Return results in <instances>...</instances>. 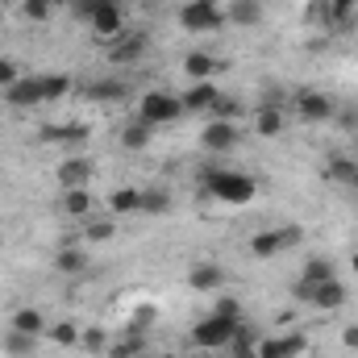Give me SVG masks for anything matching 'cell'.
Segmentation results:
<instances>
[{"mask_svg": "<svg viewBox=\"0 0 358 358\" xmlns=\"http://www.w3.org/2000/svg\"><path fill=\"white\" fill-rule=\"evenodd\" d=\"M204 192L213 200H221V204H250L259 196V183L246 171H208L204 176Z\"/></svg>", "mask_w": 358, "mask_h": 358, "instance_id": "1", "label": "cell"}, {"mask_svg": "<svg viewBox=\"0 0 358 358\" xmlns=\"http://www.w3.org/2000/svg\"><path fill=\"white\" fill-rule=\"evenodd\" d=\"M179 25H183L187 34H213V29L225 25V8H221L217 0H187V4L179 8Z\"/></svg>", "mask_w": 358, "mask_h": 358, "instance_id": "2", "label": "cell"}, {"mask_svg": "<svg viewBox=\"0 0 358 358\" xmlns=\"http://www.w3.org/2000/svg\"><path fill=\"white\" fill-rule=\"evenodd\" d=\"M138 117L150 121V125H171V121L183 117V100L176 92H146L138 100Z\"/></svg>", "mask_w": 358, "mask_h": 358, "instance_id": "3", "label": "cell"}, {"mask_svg": "<svg viewBox=\"0 0 358 358\" xmlns=\"http://www.w3.org/2000/svg\"><path fill=\"white\" fill-rule=\"evenodd\" d=\"M300 242H304V229H300V225L263 229V234L250 238V255H255V259H275V255H283V250H292V246H300Z\"/></svg>", "mask_w": 358, "mask_h": 358, "instance_id": "4", "label": "cell"}, {"mask_svg": "<svg viewBox=\"0 0 358 358\" xmlns=\"http://www.w3.org/2000/svg\"><path fill=\"white\" fill-rule=\"evenodd\" d=\"M234 334H238V325H234V321H221L217 313H208L204 321H196L192 342H196L200 350H225V346L234 342Z\"/></svg>", "mask_w": 358, "mask_h": 358, "instance_id": "5", "label": "cell"}, {"mask_svg": "<svg viewBox=\"0 0 358 358\" xmlns=\"http://www.w3.org/2000/svg\"><path fill=\"white\" fill-rule=\"evenodd\" d=\"M346 283L342 279H325V283H317V287H304L300 292V300H308L313 308H321V313H329V308H342L346 304Z\"/></svg>", "mask_w": 358, "mask_h": 358, "instance_id": "6", "label": "cell"}, {"mask_svg": "<svg viewBox=\"0 0 358 358\" xmlns=\"http://www.w3.org/2000/svg\"><path fill=\"white\" fill-rule=\"evenodd\" d=\"M308 350L304 334H279V338H263L259 342V358H300Z\"/></svg>", "mask_w": 358, "mask_h": 358, "instance_id": "7", "label": "cell"}, {"mask_svg": "<svg viewBox=\"0 0 358 358\" xmlns=\"http://www.w3.org/2000/svg\"><path fill=\"white\" fill-rule=\"evenodd\" d=\"M296 117L321 125V121L334 117V100H329L325 92H300V96H296Z\"/></svg>", "mask_w": 358, "mask_h": 358, "instance_id": "8", "label": "cell"}, {"mask_svg": "<svg viewBox=\"0 0 358 358\" xmlns=\"http://www.w3.org/2000/svg\"><path fill=\"white\" fill-rule=\"evenodd\" d=\"M200 146L204 150H234L238 146V125L234 121H221V117H208V125L200 134Z\"/></svg>", "mask_w": 358, "mask_h": 358, "instance_id": "9", "label": "cell"}, {"mask_svg": "<svg viewBox=\"0 0 358 358\" xmlns=\"http://www.w3.org/2000/svg\"><path fill=\"white\" fill-rule=\"evenodd\" d=\"M92 29L100 34V38H121V29H125V17H121V4L117 0H100L96 4V13H92L88 21Z\"/></svg>", "mask_w": 358, "mask_h": 358, "instance_id": "10", "label": "cell"}, {"mask_svg": "<svg viewBox=\"0 0 358 358\" xmlns=\"http://www.w3.org/2000/svg\"><path fill=\"white\" fill-rule=\"evenodd\" d=\"M4 100L13 108H34V104H46L42 100V76H21L13 88H4Z\"/></svg>", "mask_w": 358, "mask_h": 358, "instance_id": "11", "label": "cell"}, {"mask_svg": "<svg viewBox=\"0 0 358 358\" xmlns=\"http://www.w3.org/2000/svg\"><path fill=\"white\" fill-rule=\"evenodd\" d=\"M183 76L196 80V84L217 80V76H221V59H213L208 50H187V55H183Z\"/></svg>", "mask_w": 358, "mask_h": 358, "instance_id": "12", "label": "cell"}, {"mask_svg": "<svg viewBox=\"0 0 358 358\" xmlns=\"http://www.w3.org/2000/svg\"><path fill=\"white\" fill-rule=\"evenodd\" d=\"M92 159H84V155H71V159H63L59 163V171H55V179L71 192V187H88V179H92Z\"/></svg>", "mask_w": 358, "mask_h": 358, "instance_id": "13", "label": "cell"}, {"mask_svg": "<svg viewBox=\"0 0 358 358\" xmlns=\"http://www.w3.org/2000/svg\"><path fill=\"white\" fill-rule=\"evenodd\" d=\"M179 100H183V113H213V104L221 100V92L213 80H204V84H192L187 92H179Z\"/></svg>", "mask_w": 358, "mask_h": 358, "instance_id": "14", "label": "cell"}, {"mask_svg": "<svg viewBox=\"0 0 358 358\" xmlns=\"http://www.w3.org/2000/svg\"><path fill=\"white\" fill-rule=\"evenodd\" d=\"M142 55H146V38H142V34H121V38H113V46H108V59H113L117 67L138 63Z\"/></svg>", "mask_w": 358, "mask_h": 358, "instance_id": "15", "label": "cell"}, {"mask_svg": "<svg viewBox=\"0 0 358 358\" xmlns=\"http://www.w3.org/2000/svg\"><path fill=\"white\" fill-rule=\"evenodd\" d=\"M225 283V271L217 267V263H196V267L187 271V287L192 292H217Z\"/></svg>", "mask_w": 358, "mask_h": 358, "instance_id": "16", "label": "cell"}, {"mask_svg": "<svg viewBox=\"0 0 358 358\" xmlns=\"http://www.w3.org/2000/svg\"><path fill=\"white\" fill-rule=\"evenodd\" d=\"M283 125H287V117H283L279 104H259V108H255V134H263V138H279Z\"/></svg>", "mask_w": 358, "mask_h": 358, "instance_id": "17", "label": "cell"}, {"mask_svg": "<svg viewBox=\"0 0 358 358\" xmlns=\"http://www.w3.org/2000/svg\"><path fill=\"white\" fill-rule=\"evenodd\" d=\"M325 279H338V271H334V263L329 259H308L304 263V271H300V287H296V296L304 292V287H317V283H325Z\"/></svg>", "mask_w": 358, "mask_h": 358, "instance_id": "18", "label": "cell"}, {"mask_svg": "<svg viewBox=\"0 0 358 358\" xmlns=\"http://www.w3.org/2000/svg\"><path fill=\"white\" fill-rule=\"evenodd\" d=\"M150 138H155V125H150V121H142V117H134V121L121 129V146H125V150H146V146H150Z\"/></svg>", "mask_w": 358, "mask_h": 358, "instance_id": "19", "label": "cell"}, {"mask_svg": "<svg viewBox=\"0 0 358 358\" xmlns=\"http://www.w3.org/2000/svg\"><path fill=\"white\" fill-rule=\"evenodd\" d=\"M138 213H146V217H167V213H171V192H167V187H146L142 200H138Z\"/></svg>", "mask_w": 358, "mask_h": 358, "instance_id": "20", "label": "cell"}, {"mask_svg": "<svg viewBox=\"0 0 358 358\" xmlns=\"http://www.w3.org/2000/svg\"><path fill=\"white\" fill-rule=\"evenodd\" d=\"M225 21H234V25H259L263 21V4L259 0H234L225 8Z\"/></svg>", "mask_w": 358, "mask_h": 358, "instance_id": "21", "label": "cell"}, {"mask_svg": "<svg viewBox=\"0 0 358 358\" xmlns=\"http://www.w3.org/2000/svg\"><path fill=\"white\" fill-rule=\"evenodd\" d=\"M55 267L63 271V275H84V271H88V250H80V246H59Z\"/></svg>", "mask_w": 358, "mask_h": 358, "instance_id": "22", "label": "cell"}, {"mask_svg": "<svg viewBox=\"0 0 358 358\" xmlns=\"http://www.w3.org/2000/svg\"><path fill=\"white\" fill-rule=\"evenodd\" d=\"M8 329H17V334H46V317H42V308H17L13 313V325Z\"/></svg>", "mask_w": 358, "mask_h": 358, "instance_id": "23", "label": "cell"}, {"mask_svg": "<svg viewBox=\"0 0 358 358\" xmlns=\"http://www.w3.org/2000/svg\"><path fill=\"white\" fill-rule=\"evenodd\" d=\"M63 213H67V217H80V221H84V217L92 213V196H88V187H71V192L63 196Z\"/></svg>", "mask_w": 358, "mask_h": 358, "instance_id": "24", "label": "cell"}, {"mask_svg": "<svg viewBox=\"0 0 358 358\" xmlns=\"http://www.w3.org/2000/svg\"><path fill=\"white\" fill-rule=\"evenodd\" d=\"M4 350H8L13 358H29L34 350H38V338H34V334H17V329H8Z\"/></svg>", "mask_w": 358, "mask_h": 358, "instance_id": "25", "label": "cell"}, {"mask_svg": "<svg viewBox=\"0 0 358 358\" xmlns=\"http://www.w3.org/2000/svg\"><path fill=\"white\" fill-rule=\"evenodd\" d=\"M71 92V76H63V71H55V76H42V100L50 104V100H63Z\"/></svg>", "mask_w": 358, "mask_h": 358, "instance_id": "26", "label": "cell"}, {"mask_svg": "<svg viewBox=\"0 0 358 358\" xmlns=\"http://www.w3.org/2000/svg\"><path fill=\"white\" fill-rule=\"evenodd\" d=\"M138 200H142V192H134V187H117V192L108 196V213H138Z\"/></svg>", "mask_w": 358, "mask_h": 358, "instance_id": "27", "label": "cell"}, {"mask_svg": "<svg viewBox=\"0 0 358 358\" xmlns=\"http://www.w3.org/2000/svg\"><path fill=\"white\" fill-rule=\"evenodd\" d=\"M46 142H88V125H63V129H42Z\"/></svg>", "mask_w": 358, "mask_h": 358, "instance_id": "28", "label": "cell"}, {"mask_svg": "<svg viewBox=\"0 0 358 358\" xmlns=\"http://www.w3.org/2000/svg\"><path fill=\"white\" fill-rule=\"evenodd\" d=\"M46 338H50L55 346H80V325L59 321V325H50V329H46Z\"/></svg>", "mask_w": 358, "mask_h": 358, "instance_id": "29", "label": "cell"}, {"mask_svg": "<svg viewBox=\"0 0 358 358\" xmlns=\"http://www.w3.org/2000/svg\"><path fill=\"white\" fill-rule=\"evenodd\" d=\"M329 179H334V183H350V187H358V163L355 159H334V163H329Z\"/></svg>", "mask_w": 358, "mask_h": 358, "instance_id": "30", "label": "cell"}, {"mask_svg": "<svg viewBox=\"0 0 358 358\" xmlns=\"http://www.w3.org/2000/svg\"><path fill=\"white\" fill-rule=\"evenodd\" d=\"M142 350H146V338L142 334H125V342L108 346V358H138Z\"/></svg>", "mask_w": 358, "mask_h": 358, "instance_id": "31", "label": "cell"}, {"mask_svg": "<svg viewBox=\"0 0 358 358\" xmlns=\"http://www.w3.org/2000/svg\"><path fill=\"white\" fill-rule=\"evenodd\" d=\"M213 313H217L221 321H234V325H242V321H246V313H242V300H234V296H221V300L213 304Z\"/></svg>", "mask_w": 358, "mask_h": 358, "instance_id": "32", "label": "cell"}, {"mask_svg": "<svg viewBox=\"0 0 358 358\" xmlns=\"http://www.w3.org/2000/svg\"><path fill=\"white\" fill-rule=\"evenodd\" d=\"M155 321H159V308H155V304H138L134 317H129V334H146Z\"/></svg>", "mask_w": 358, "mask_h": 358, "instance_id": "33", "label": "cell"}, {"mask_svg": "<svg viewBox=\"0 0 358 358\" xmlns=\"http://www.w3.org/2000/svg\"><path fill=\"white\" fill-rule=\"evenodd\" d=\"M80 350H88V355H100V350H108V334H104L100 325H92V329H80Z\"/></svg>", "mask_w": 358, "mask_h": 358, "instance_id": "34", "label": "cell"}, {"mask_svg": "<svg viewBox=\"0 0 358 358\" xmlns=\"http://www.w3.org/2000/svg\"><path fill=\"white\" fill-rule=\"evenodd\" d=\"M92 96L96 100H125V84L121 80H104V84H92Z\"/></svg>", "mask_w": 358, "mask_h": 358, "instance_id": "35", "label": "cell"}, {"mask_svg": "<svg viewBox=\"0 0 358 358\" xmlns=\"http://www.w3.org/2000/svg\"><path fill=\"white\" fill-rule=\"evenodd\" d=\"M113 234H117V225H113V221H88V229H84V238H88V242H108Z\"/></svg>", "mask_w": 358, "mask_h": 358, "instance_id": "36", "label": "cell"}, {"mask_svg": "<svg viewBox=\"0 0 358 358\" xmlns=\"http://www.w3.org/2000/svg\"><path fill=\"white\" fill-rule=\"evenodd\" d=\"M21 13L29 21H46L50 17V0H21Z\"/></svg>", "mask_w": 358, "mask_h": 358, "instance_id": "37", "label": "cell"}, {"mask_svg": "<svg viewBox=\"0 0 358 358\" xmlns=\"http://www.w3.org/2000/svg\"><path fill=\"white\" fill-rule=\"evenodd\" d=\"M17 80H21V67H17L13 59H0V92H4V88H13Z\"/></svg>", "mask_w": 358, "mask_h": 358, "instance_id": "38", "label": "cell"}, {"mask_svg": "<svg viewBox=\"0 0 358 358\" xmlns=\"http://www.w3.org/2000/svg\"><path fill=\"white\" fill-rule=\"evenodd\" d=\"M304 17H308V21H334V17H329V0H308V4H304Z\"/></svg>", "mask_w": 358, "mask_h": 358, "instance_id": "39", "label": "cell"}, {"mask_svg": "<svg viewBox=\"0 0 358 358\" xmlns=\"http://www.w3.org/2000/svg\"><path fill=\"white\" fill-rule=\"evenodd\" d=\"M355 8H358V0H329V17L334 21H346Z\"/></svg>", "mask_w": 358, "mask_h": 358, "instance_id": "40", "label": "cell"}, {"mask_svg": "<svg viewBox=\"0 0 358 358\" xmlns=\"http://www.w3.org/2000/svg\"><path fill=\"white\" fill-rule=\"evenodd\" d=\"M229 358H259V346H242V342H234V346H229Z\"/></svg>", "mask_w": 358, "mask_h": 358, "instance_id": "41", "label": "cell"}, {"mask_svg": "<svg viewBox=\"0 0 358 358\" xmlns=\"http://www.w3.org/2000/svg\"><path fill=\"white\" fill-rule=\"evenodd\" d=\"M96 4H100V0H76V17H84V21H92Z\"/></svg>", "mask_w": 358, "mask_h": 358, "instance_id": "42", "label": "cell"}, {"mask_svg": "<svg viewBox=\"0 0 358 358\" xmlns=\"http://www.w3.org/2000/svg\"><path fill=\"white\" fill-rule=\"evenodd\" d=\"M342 346H346V350H358V325L342 329Z\"/></svg>", "mask_w": 358, "mask_h": 358, "instance_id": "43", "label": "cell"}, {"mask_svg": "<svg viewBox=\"0 0 358 358\" xmlns=\"http://www.w3.org/2000/svg\"><path fill=\"white\" fill-rule=\"evenodd\" d=\"M350 267H355V271H358V250H355V259H350Z\"/></svg>", "mask_w": 358, "mask_h": 358, "instance_id": "44", "label": "cell"}]
</instances>
